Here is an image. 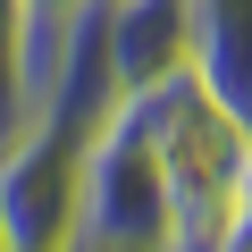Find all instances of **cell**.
<instances>
[{
    "instance_id": "obj_4",
    "label": "cell",
    "mask_w": 252,
    "mask_h": 252,
    "mask_svg": "<svg viewBox=\"0 0 252 252\" xmlns=\"http://www.w3.org/2000/svg\"><path fill=\"white\" fill-rule=\"evenodd\" d=\"M101 34H109L118 101H126L193 59V0H101Z\"/></svg>"
},
{
    "instance_id": "obj_5",
    "label": "cell",
    "mask_w": 252,
    "mask_h": 252,
    "mask_svg": "<svg viewBox=\"0 0 252 252\" xmlns=\"http://www.w3.org/2000/svg\"><path fill=\"white\" fill-rule=\"evenodd\" d=\"M76 0H26V17H67Z\"/></svg>"
},
{
    "instance_id": "obj_6",
    "label": "cell",
    "mask_w": 252,
    "mask_h": 252,
    "mask_svg": "<svg viewBox=\"0 0 252 252\" xmlns=\"http://www.w3.org/2000/svg\"><path fill=\"white\" fill-rule=\"evenodd\" d=\"M0 252H9V227H0Z\"/></svg>"
},
{
    "instance_id": "obj_3",
    "label": "cell",
    "mask_w": 252,
    "mask_h": 252,
    "mask_svg": "<svg viewBox=\"0 0 252 252\" xmlns=\"http://www.w3.org/2000/svg\"><path fill=\"white\" fill-rule=\"evenodd\" d=\"M76 202H84V143L67 126H17L0 143V227L9 252H76Z\"/></svg>"
},
{
    "instance_id": "obj_1",
    "label": "cell",
    "mask_w": 252,
    "mask_h": 252,
    "mask_svg": "<svg viewBox=\"0 0 252 252\" xmlns=\"http://www.w3.org/2000/svg\"><path fill=\"white\" fill-rule=\"evenodd\" d=\"M126 118L152 135V168H160V210H168V252H210L244 202L252 177V126L202 84V67L185 59L177 76L143 84L118 101Z\"/></svg>"
},
{
    "instance_id": "obj_2",
    "label": "cell",
    "mask_w": 252,
    "mask_h": 252,
    "mask_svg": "<svg viewBox=\"0 0 252 252\" xmlns=\"http://www.w3.org/2000/svg\"><path fill=\"white\" fill-rule=\"evenodd\" d=\"M76 252H168L160 168L152 135L126 109H109L84 135V202H76Z\"/></svg>"
}]
</instances>
